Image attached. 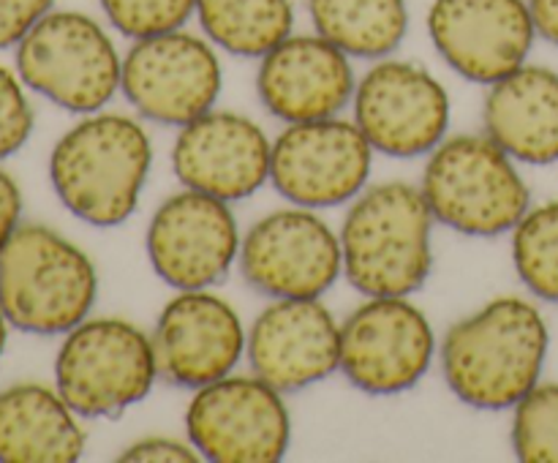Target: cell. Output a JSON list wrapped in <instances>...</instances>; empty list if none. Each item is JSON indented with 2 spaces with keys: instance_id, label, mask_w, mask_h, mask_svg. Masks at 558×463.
Segmentation results:
<instances>
[{
  "instance_id": "1",
  "label": "cell",
  "mask_w": 558,
  "mask_h": 463,
  "mask_svg": "<svg viewBox=\"0 0 558 463\" xmlns=\"http://www.w3.org/2000/svg\"><path fill=\"white\" fill-rule=\"evenodd\" d=\"M548 346L550 330L537 303L501 294L447 330L441 370L463 403L501 412L539 385Z\"/></svg>"
},
{
  "instance_id": "2",
  "label": "cell",
  "mask_w": 558,
  "mask_h": 463,
  "mask_svg": "<svg viewBox=\"0 0 558 463\" xmlns=\"http://www.w3.org/2000/svg\"><path fill=\"white\" fill-rule=\"evenodd\" d=\"M153 169L145 125L131 114L90 112L52 147L49 180L65 210L90 227L134 216Z\"/></svg>"
},
{
  "instance_id": "3",
  "label": "cell",
  "mask_w": 558,
  "mask_h": 463,
  "mask_svg": "<svg viewBox=\"0 0 558 463\" xmlns=\"http://www.w3.org/2000/svg\"><path fill=\"white\" fill-rule=\"evenodd\" d=\"M434 212L423 188L403 180L368 185L341 227L343 276L365 297H409L434 270Z\"/></svg>"
},
{
  "instance_id": "4",
  "label": "cell",
  "mask_w": 558,
  "mask_h": 463,
  "mask_svg": "<svg viewBox=\"0 0 558 463\" xmlns=\"http://www.w3.org/2000/svg\"><path fill=\"white\" fill-rule=\"evenodd\" d=\"M98 276L90 256L41 223H20L0 254V310L31 336H65L90 316Z\"/></svg>"
},
{
  "instance_id": "5",
  "label": "cell",
  "mask_w": 558,
  "mask_h": 463,
  "mask_svg": "<svg viewBox=\"0 0 558 463\" xmlns=\"http://www.w3.org/2000/svg\"><path fill=\"white\" fill-rule=\"evenodd\" d=\"M515 163L488 134L447 136L428 153L420 188L439 223L469 237H499L532 207Z\"/></svg>"
},
{
  "instance_id": "6",
  "label": "cell",
  "mask_w": 558,
  "mask_h": 463,
  "mask_svg": "<svg viewBox=\"0 0 558 463\" xmlns=\"http://www.w3.org/2000/svg\"><path fill=\"white\" fill-rule=\"evenodd\" d=\"M153 338L129 319H85L54 357V390L80 417H118L150 395L158 379Z\"/></svg>"
},
{
  "instance_id": "7",
  "label": "cell",
  "mask_w": 558,
  "mask_h": 463,
  "mask_svg": "<svg viewBox=\"0 0 558 463\" xmlns=\"http://www.w3.org/2000/svg\"><path fill=\"white\" fill-rule=\"evenodd\" d=\"M14 49L25 87L60 109L101 112L120 90L123 58L90 14L52 9Z\"/></svg>"
},
{
  "instance_id": "8",
  "label": "cell",
  "mask_w": 558,
  "mask_h": 463,
  "mask_svg": "<svg viewBox=\"0 0 558 463\" xmlns=\"http://www.w3.org/2000/svg\"><path fill=\"white\" fill-rule=\"evenodd\" d=\"M185 430L207 461L276 463L289 450L292 419L281 390L256 374H229L194 390Z\"/></svg>"
},
{
  "instance_id": "9",
  "label": "cell",
  "mask_w": 558,
  "mask_h": 463,
  "mask_svg": "<svg viewBox=\"0 0 558 463\" xmlns=\"http://www.w3.org/2000/svg\"><path fill=\"white\" fill-rule=\"evenodd\" d=\"M221 85L216 44L185 27L140 38L123 54L120 90L153 123L183 129L216 107Z\"/></svg>"
},
{
  "instance_id": "10",
  "label": "cell",
  "mask_w": 558,
  "mask_h": 463,
  "mask_svg": "<svg viewBox=\"0 0 558 463\" xmlns=\"http://www.w3.org/2000/svg\"><path fill=\"white\" fill-rule=\"evenodd\" d=\"M240 272L272 300H314L330 292L343 272L341 237L311 207L267 212L240 243Z\"/></svg>"
},
{
  "instance_id": "11",
  "label": "cell",
  "mask_w": 558,
  "mask_h": 463,
  "mask_svg": "<svg viewBox=\"0 0 558 463\" xmlns=\"http://www.w3.org/2000/svg\"><path fill=\"white\" fill-rule=\"evenodd\" d=\"M374 147L354 120L322 118L287 123L272 142L270 183L292 205L325 210L365 188Z\"/></svg>"
},
{
  "instance_id": "12",
  "label": "cell",
  "mask_w": 558,
  "mask_h": 463,
  "mask_svg": "<svg viewBox=\"0 0 558 463\" xmlns=\"http://www.w3.org/2000/svg\"><path fill=\"white\" fill-rule=\"evenodd\" d=\"M434 357V327L407 297H368L341 325L338 370L368 395L412 390Z\"/></svg>"
},
{
  "instance_id": "13",
  "label": "cell",
  "mask_w": 558,
  "mask_h": 463,
  "mask_svg": "<svg viewBox=\"0 0 558 463\" xmlns=\"http://www.w3.org/2000/svg\"><path fill=\"white\" fill-rule=\"evenodd\" d=\"M354 123L392 158L428 156L450 129V96L423 65L381 58L354 87Z\"/></svg>"
},
{
  "instance_id": "14",
  "label": "cell",
  "mask_w": 558,
  "mask_h": 463,
  "mask_svg": "<svg viewBox=\"0 0 558 463\" xmlns=\"http://www.w3.org/2000/svg\"><path fill=\"white\" fill-rule=\"evenodd\" d=\"M147 259L178 292L210 289L240 256V229L229 202L185 188L163 199L147 223Z\"/></svg>"
},
{
  "instance_id": "15",
  "label": "cell",
  "mask_w": 558,
  "mask_h": 463,
  "mask_svg": "<svg viewBox=\"0 0 558 463\" xmlns=\"http://www.w3.org/2000/svg\"><path fill=\"white\" fill-rule=\"evenodd\" d=\"M425 25L439 58L485 87L526 65L539 38L529 0H434Z\"/></svg>"
},
{
  "instance_id": "16",
  "label": "cell",
  "mask_w": 558,
  "mask_h": 463,
  "mask_svg": "<svg viewBox=\"0 0 558 463\" xmlns=\"http://www.w3.org/2000/svg\"><path fill=\"white\" fill-rule=\"evenodd\" d=\"M150 338L161 379L189 390L234 374L248 343L234 305L210 289L174 294Z\"/></svg>"
},
{
  "instance_id": "17",
  "label": "cell",
  "mask_w": 558,
  "mask_h": 463,
  "mask_svg": "<svg viewBox=\"0 0 558 463\" xmlns=\"http://www.w3.org/2000/svg\"><path fill=\"white\" fill-rule=\"evenodd\" d=\"M272 142L259 123L238 112H210L180 129L172 169L185 188L223 202L254 196L270 180Z\"/></svg>"
},
{
  "instance_id": "18",
  "label": "cell",
  "mask_w": 558,
  "mask_h": 463,
  "mask_svg": "<svg viewBox=\"0 0 558 463\" xmlns=\"http://www.w3.org/2000/svg\"><path fill=\"white\" fill-rule=\"evenodd\" d=\"M245 354L259 379L298 392L341 368V325L319 297L272 300L251 325Z\"/></svg>"
},
{
  "instance_id": "19",
  "label": "cell",
  "mask_w": 558,
  "mask_h": 463,
  "mask_svg": "<svg viewBox=\"0 0 558 463\" xmlns=\"http://www.w3.org/2000/svg\"><path fill=\"white\" fill-rule=\"evenodd\" d=\"M352 63L319 33H292L259 58L256 90L267 112L283 123L336 118L354 98Z\"/></svg>"
},
{
  "instance_id": "20",
  "label": "cell",
  "mask_w": 558,
  "mask_h": 463,
  "mask_svg": "<svg viewBox=\"0 0 558 463\" xmlns=\"http://www.w3.org/2000/svg\"><path fill=\"white\" fill-rule=\"evenodd\" d=\"M485 134L515 161L548 167L558 161V71L521 65L488 85Z\"/></svg>"
},
{
  "instance_id": "21",
  "label": "cell",
  "mask_w": 558,
  "mask_h": 463,
  "mask_svg": "<svg viewBox=\"0 0 558 463\" xmlns=\"http://www.w3.org/2000/svg\"><path fill=\"white\" fill-rule=\"evenodd\" d=\"M80 414L58 390L14 385L0 392V461L71 463L85 452Z\"/></svg>"
},
{
  "instance_id": "22",
  "label": "cell",
  "mask_w": 558,
  "mask_h": 463,
  "mask_svg": "<svg viewBox=\"0 0 558 463\" xmlns=\"http://www.w3.org/2000/svg\"><path fill=\"white\" fill-rule=\"evenodd\" d=\"M308 16L349 58H390L409 33L407 0H308Z\"/></svg>"
},
{
  "instance_id": "23",
  "label": "cell",
  "mask_w": 558,
  "mask_h": 463,
  "mask_svg": "<svg viewBox=\"0 0 558 463\" xmlns=\"http://www.w3.org/2000/svg\"><path fill=\"white\" fill-rule=\"evenodd\" d=\"M202 33L238 58H265L294 33L292 0H196Z\"/></svg>"
},
{
  "instance_id": "24",
  "label": "cell",
  "mask_w": 558,
  "mask_h": 463,
  "mask_svg": "<svg viewBox=\"0 0 558 463\" xmlns=\"http://www.w3.org/2000/svg\"><path fill=\"white\" fill-rule=\"evenodd\" d=\"M512 265L534 297L558 305V199L529 207L512 229Z\"/></svg>"
},
{
  "instance_id": "25",
  "label": "cell",
  "mask_w": 558,
  "mask_h": 463,
  "mask_svg": "<svg viewBox=\"0 0 558 463\" xmlns=\"http://www.w3.org/2000/svg\"><path fill=\"white\" fill-rule=\"evenodd\" d=\"M512 450L526 463H558V381H539L512 406Z\"/></svg>"
},
{
  "instance_id": "26",
  "label": "cell",
  "mask_w": 558,
  "mask_h": 463,
  "mask_svg": "<svg viewBox=\"0 0 558 463\" xmlns=\"http://www.w3.org/2000/svg\"><path fill=\"white\" fill-rule=\"evenodd\" d=\"M104 16L131 41L180 31L196 14V0H98Z\"/></svg>"
},
{
  "instance_id": "27",
  "label": "cell",
  "mask_w": 558,
  "mask_h": 463,
  "mask_svg": "<svg viewBox=\"0 0 558 463\" xmlns=\"http://www.w3.org/2000/svg\"><path fill=\"white\" fill-rule=\"evenodd\" d=\"M33 134V107L20 74L0 65V161L25 147Z\"/></svg>"
},
{
  "instance_id": "28",
  "label": "cell",
  "mask_w": 558,
  "mask_h": 463,
  "mask_svg": "<svg viewBox=\"0 0 558 463\" xmlns=\"http://www.w3.org/2000/svg\"><path fill=\"white\" fill-rule=\"evenodd\" d=\"M52 9L54 0H0V49L16 47Z\"/></svg>"
},
{
  "instance_id": "29",
  "label": "cell",
  "mask_w": 558,
  "mask_h": 463,
  "mask_svg": "<svg viewBox=\"0 0 558 463\" xmlns=\"http://www.w3.org/2000/svg\"><path fill=\"white\" fill-rule=\"evenodd\" d=\"M199 452L194 450L191 441L169 439V436H147V439L134 441L123 450L120 461H142V463H189L196 461Z\"/></svg>"
},
{
  "instance_id": "30",
  "label": "cell",
  "mask_w": 558,
  "mask_h": 463,
  "mask_svg": "<svg viewBox=\"0 0 558 463\" xmlns=\"http://www.w3.org/2000/svg\"><path fill=\"white\" fill-rule=\"evenodd\" d=\"M22 216V191L9 172L0 169V254L9 245L11 234L20 229Z\"/></svg>"
},
{
  "instance_id": "31",
  "label": "cell",
  "mask_w": 558,
  "mask_h": 463,
  "mask_svg": "<svg viewBox=\"0 0 558 463\" xmlns=\"http://www.w3.org/2000/svg\"><path fill=\"white\" fill-rule=\"evenodd\" d=\"M537 36L558 47V0H529Z\"/></svg>"
},
{
  "instance_id": "32",
  "label": "cell",
  "mask_w": 558,
  "mask_h": 463,
  "mask_svg": "<svg viewBox=\"0 0 558 463\" xmlns=\"http://www.w3.org/2000/svg\"><path fill=\"white\" fill-rule=\"evenodd\" d=\"M5 341H9V319H5V314L0 310V354H3Z\"/></svg>"
}]
</instances>
